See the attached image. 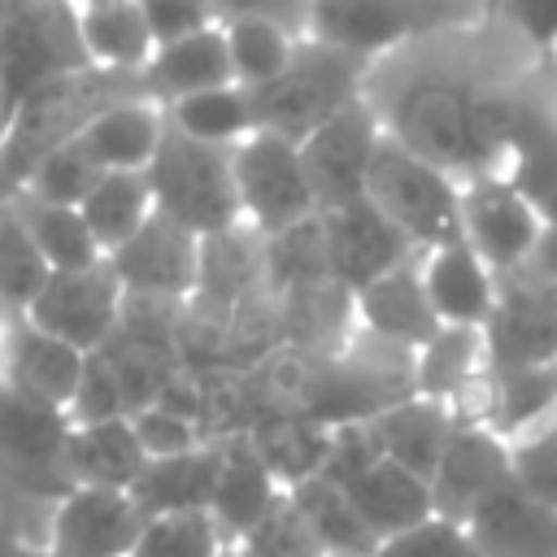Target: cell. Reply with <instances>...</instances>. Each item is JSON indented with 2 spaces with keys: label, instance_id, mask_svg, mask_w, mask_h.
Returning <instances> with one entry per match:
<instances>
[{
  "label": "cell",
  "instance_id": "1",
  "mask_svg": "<svg viewBox=\"0 0 557 557\" xmlns=\"http://www.w3.org/2000/svg\"><path fill=\"white\" fill-rule=\"evenodd\" d=\"M540 65L544 57L487 17L374 61L366 104L387 139L466 183L500 174L518 100Z\"/></svg>",
  "mask_w": 557,
  "mask_h": 557
},
{
  "label": "cell",
  "instance_id": "2",
  "mask_svg": "<svg viewBox=\"0 0 557 557\" xmlns=\"http://www.w3.org/2000/svg\"><path fill=\"white\" fill-rule=\"evenodd\" d=\"M479 22H487V0H309L305 35L374 65L418 39Z\"/></svg>",
  "mask_w": 557,
  "mask_h": 557
},
{
  "label": "cell",
  "instance_id": "3",
  "mask_svg": "<svg viewBox=\"0 0 557 557\" xmlns=\"http://www.w3.org/2000/svg\"><path fill=\"white\" fill-rule=\"evenodd\" d=\"M366 74H370V61L305 35L296 44L292 61L270 83L248 91L252 122H257V131L300 144L322 122H331L335 113L366 100Z\"/></svg>",
  "mask_w": 557,
  "mask_h": 557
},
{
  "label": "cell",
  "instance_id": "4",
  "mask_svg": "<svg viewBox=\"0 0 557 557\" xmlns=\"http://www.w3.org/2000/svg\"><path fill=\"white\" fill-rule=\"evenodd\" d=\"M165 117V113H161ZM144 183L152 196V209L196 239L226 235L244 226L235 174H231V148L200 144L170 122H161V139L152 148V161L144 165Z\"/></svg>",
  "mask_w": 557,
  "mask_h": 557
},
{
  "label": "cell",
  "instance_id": "5",
  "mask_svg": "<svg viewBox=\"0 0 557 557\" xmlns=\"http://www.w3.org/2000/svg\"><path fill=\"white\" fill-rule=\"evenodd\" d=\"M91 70L74 26V0H0V131L52 83Z\"/></svg>",
  "mask_w": 557,
  "mask_h": 557
},
{
  "label": "cell",
  "instance_id": "6",
  "mask_svg": "<svg viewBox=\"0 0 557 557\" xmlns=\"http://www.w3.org/2000/svg\"><path fill=\"white\" fill-rule=\"evenodd\" d=\"M366 200L409 239L413 252L461 239V183L387 135L370 157Z\"/></svg>",
  "mask_w": 557,
  "mask_h": 557
},
{
  "label": "cell",
  "instance_id": "7",
  "mask_svg": "<svg viewBox=\"0 0 557 557\" xmlns=\"http://www.w3.org/2000/svg\"><path fill=\"white\" fill-rule=\"evenodd\" d=\"M70 413L0 383V487L13 500H44L48 509L74 487L65 479Z\"/></svg>",
  "mask_w": 557,
  "mask_h": 557
},
{
  "label": "cell",
  "instance_id": "8",
  "mask_svg": "<svg viewBox=\"0 0 557 557\" xmlns=\"http://www.w3.org/2000/svg\"><path fill=\"white\" fill-rule=\"evenodd\" d=\"M231 174L239 196V218L252 235L270 239L283 235L318 213L300 152L292 139H278L270 131H252L231 148Z\"/></svg>",
  "mask_w": 557,
  "mask_h": 557
},
{
  "label": "cell",
  "instance_id": "9",
  "mask_svg": "<svg viewBox=\"0 0 557 557\" xmlns=\"http://www.w3.org/2000/svg\"><path fill=\"white\" fill-rule=\"evenodd\" d=\"M122 309H126L122 283L113 278L109 261H96L83 270H52L22 318L48 331L52 339L78 348L83 357H91L113 339Z\"/></svg>",
  "mask_w": 557,
  "mask_h": 557
},
{
  "label": "cell",
  "instance_id": "10",
  "mask_svg": "<svg viewBox=\"0 0 557 557\" xmlns=\"http://www.w3.org/2000/svg\"><path fill=\"white\" fill-rule=\"evenodd\" d=\"M104 261H109L113 278L122 283L126 300L183 305L196 296V283H200V239L191 231H183L178 222L161 218L157 209Z\"/></svg>",
  "mask_w": 557,
  "mask_h": 557
},
{
  "label": "cell",
  "instance_id": "11",
  "mask_svg": "<svg viewBox=\"0 0 557 557\" xmlns=\"http://www.w3.org/2000/svg\"><path fill=\"white\" fill-rule=\"evenodd\" d=\"M535 205L505 174H474L461 183V239L483 257V265L505 278L522 270L540 239Z\"/></svg>",
  "mask_w": 557,
  "mask_h": 557
},
{
  "label": "cell",
  "instance_id": "12",
  "mask_svg": "<svg viewBox=\"0 0 557 557\" xmlns=\"http://www.w3.org/2000/svg\"><path fill=\"white\" fill-rule=\"evenodd\" d=\"M487 370L557 366V283L513 270L496 283V309L483 326Z\"/></svg>",
  "mask_w": 557,
  "mask_h": 557
},
{
  "label": "cell",
  "instance_id": "13",
  "mask_svg": "<svg viewBox=\"0 0 557 557\" xmlns=\"http://www.w3.org/2000/svg\"><path fill=\"white\" fill-rule=\"evenodd\" d=\"M379 139H383V126H379L374 109L366 100H357L352 109L335 113L331 122H322L313 135H305L296 144L318 213L366 196V170H370Z\"/></svg>",
  "mask_w": 557,
  "mask_h": 557
},
{
  "label": "cell",
  "instance_id": "14",
  "mask_svg": "<svg viewBox=\"0 0 557 557\" xmlns=\"http://www.w3.org/2000/svg\"><path fill=\"white\" fill-rule=\"evenodd\" d=\"M318 231H322V248H326V278L348 300L366 283H374L387 270H396L409 257H418L409 248V239L366 196L352 200V205H339V209H322L318 213Z\"/></svg>",
  "mask_w": 557,
  "mask_h": 557
},
{
  "label": "cell",
  "instance_id": "15",
  "mask_svg": "<svg viewBox=\"0 0 557 557\" xmlns=\"http://www.w3.org/2000/svg\"><path fill=\"white\" fill-rule=\"evenodd\" d=\"M144 513L131 492L113 487H70L48 509V557H131Z\"/></svg>",
  "mask_w": 557,
  "mask_h": 557
},
{
  "label": "cell",
  "instance_id": "16",
  "mask_svg": "<svg viewBox=\"0 0 557 557\" xmlns=\"http://www.w3.org/2000/svg\"><path fill=\"white\" fill-rule=\"evenodd\" d=\"M509 479V444L500 435H492L483 422L474 418H457L444 457L426 483L431 492V513L444 522L466 527L470 513Z\"/></svg>",
  "mask_w": 557,
  "mask_h": 557
},
{
  "label": "cell",
  "instance_id": "17",
  "mask_svg": "<svg viewBox=\"0 0 557 557\" xmlns=\"http://www.w3.org/2000/svg\"><path fill=\"white\" fill-rule=\"evenodd\" d=\"M83 366H87V357L78 348L52 339L22 313L4 318V326H0V383L4 387L70 413V400L83 383Z\"/></svg>",
  "mask_w": 557,
  "mask_h": 557
},
{
  "label": "cell",
  "instance_id": "18",
  "mask_svg": "<svg viewBox=\"0 0 557 557\" xmlns=\"http://www.w3.org/2000/svg\"><path fill=\"white\" fill-rule=\"evenodd\" d=\"M348 309H352V322L366 339L387 344V348L409 352V357L440 331V322L431 313V300L422 292V278H418V257H409L405 265L366 283L348 300Z\"/></svg>",
  "mask_w": 557,
  "mask_h": 557
},
{
  "label": "cell",
  "instance_id": "19",
  "mask_svg": "<svg viewBox=\"0 0 557 557\" xmlns=\"http://www.w3.org/2000/svg\"><path fill=\"white\" fill-rule=\"evenodd\" d=\"M418 278L440 326H474V331L487 326L500 278L483 265V257L466 239L418 252Z\"/></svg>",
  "mask_w": 557,
  "mask_h": 557
},
{
  "label": "cell",
  "instance_id": "20",
  "mask_svg": "<svg viewBox=\"0 0 557 557\" xmlns=\"http://www.w3.org/2000/svg\"><path fill=\"white\" fill-rule=\"evenodd\" d=\"M500 174L535 205L557 183V83L548 65H540L518 100L509 144L500 157Z\"/></svg>",
  "mask_w": 557,
  "mask_h": 557
},
{
  "label": "cell",
  "instance_id": "21",
  "mask_svg": "<svg viewBox=\"0 0 557 557\" xmlns=\"http://www.w3.org/2000/svg\"><path fill=\"white\" fill-rule=\"evenodd\" d=\"M413 396L448 405L457 418H470L487 379V348L483 331L474 326H440L413 357H409Z\"/></svg>",
  "mask_w": 557,
  "mask_h": 557
},
{
  "label": "cell",
  "instance_id": "22",
  "mask_svg": "<svg viewBox=\"0 0 557 557\" xmlns=\"http://www.w3.org/2000/svg\"><path fill=\"white\" fill-rule=\"evenodd\" d=\"M466 531L487 557H557V509L527 496L513 479L470 513Z\"/></svg>",
  "mask_w": 557,
  "mask_h": 557
},
{
  "label": "cell",
  "instance_id": "23",
  "mask_svg": "<svg viewBox=\"0 0 557 557\" xmlns=\"http://www.w3.org/2000/svg\"><path fill=\"white\" fill-rule=\"evenodd\" d=\"M139 83H144V96L157 100V104H174L183 96L235 83L231 78V57H226L222 22H213L205 30H191L183 39L157 44L148 65L139 70Z\"/></svg>",
  "mask_w": 557,
  "mask_h": 557
},
{
  "label": "cell",
  "instance_id": "24",
  "mask_svg": "<svg viewBox=\"0 0 557 557\" xmlns=\"http://www.w3.org/2000/svg\"><path fill=\"white\" fill-rule=\"evenodd\" d=\"M283 496H287V487L270 474V466L261 461V453L248 440L222 444V470H218V487L209 500V518H213L218 535L226 540V548H235Z\"/></svg>",
  "mask_w": 557,
  "mask_h": 557
},
{
  "label": "cell",
  "instance_id": "25",
  "mask_svg": "<svg viewBox=\"0 0 557 557\" xmlns=\"http://www.w3.org/2000/svg\"><path fill=\"white\" fill-rule=\"evenodd\" d=\"M161 104L148 96H126L104 104L96 117L83 122L74 135V148L100 170H144L152 161V148L161 139Z\"/></svg>",
  "mask_w": 557,
  "mask_h": 557
},
{
  "label": "cell",
  "instance_id": "26",
  "mask_svg": "<svg viewBox=\"0 0 557 557\" xmlns=\"http://www.w3.org/2000/svg\"><path fill=\"white\" fill-rule=\"evenodd\" d=\"M505 444L557 418V366H513L487 370L479 405L470 413Z\"/></svg>",
  "mask_w": 557,
  "mask_h": 557
},
{
  "label": "cell",
  "instance_id": "27",
  "mask_svg": "<svg viewBox=\"0 0 557 557\" xmlns=\"http://www.w3.org/2000/svg\"><path fill=\"white\" fill-rule=\"evenodd\" d=\"M453 426H457V413L440 400H426V396H405L392 409L370 418L379 453L387 461H396L400 470H409L413 479H422V483H431Z\"/></svg>",
  "mask_w": 557,
  "mask_h": 557
},
{
  "label": "cell",
  "instance_id": "28",
  "mask_svg": "<svg viewBox=\"0 0 557 557\" xmlns=\"http://www.w3.org/2000/svg\"><path fill=\"white\" fill-rule=\"evenodd\" d=\"M352 505V513L366 522V531L383 544L396 540L405 531H413L418 522L431 518V492L422 479H413L409 470H400L396 461L379 457L370 470H361L352 483L339 487Z\"/></svg>",
  "mask_w": 557,
  "mask_h": 557
},
{
  "label": "cell",
  "instance_id": "29",
  "mask_svg": "<svg viewBox=\"0 0 557 557\" xmlns=\"http://www.w3.org/2000/svg\"><path fill=\"white\" fill-rule=\"evenodd\" d=\"M218 470H222V444H200L191 453L148 461L144 474L131 483V500L139 505L144 518L200 513V509L209 513V500H213V487H218Z\"/></svg>",
  "mask_w": 557,
  "mask_h": 557
},
{
  "label": "cell",
  "instance_id": "30",
  "mask_svg": "<svg viewBox=\"0 0 557 557\" xmlns=\"http://www.w3.org/2000/svg\"><path fill=\"white\" fill-rule=\"evenodd\" d=\"M148 457L131 431V418L109 422H83L70 426L65 440V479L74 487H113L131 492V483L144 474Z\"/></svg>",
  "mask_w": 557,
  "mask_h": 557
},
{
  "label": "cell",
  "instance_id": "31",
  "mask_svg": "<svg viewBox=\"0 0 557 557\" xmlns=\"http://www.w3.org/2000/svg\"><path fill=\"white\" fill-rule=\"evenodd\" d=\"M74 26L91 70L139 74L152 57V35L135 0H74Z\"/></svg>",
  "mask_w": 557,
  "mask_h": 557
},
{
  "label": "cell",
  "instance_id": "32",
  "mask_svg": "<svg viewBox=\"0 0 557 557\" xmlns=\"http://www.w3.org/2000/svg\"><path fill=\"white\" fill-rule=\"evenodd\" d=\"M78 218H83V226L91 231V239H96V248L104 257L113 248H122L152 218V196H148L144 170H109V174H96V183L78 200Z\"/></svg>",
  "mask_w": 557,
  "mask_h": 557
},
{
  "label": "cell",
  "instance_id": "33",
  "mask_svg": "<svg viewBox=\"0 0 557 557\" xmlns=\"http://www.w3.org/2000/svg\"><path fill=\"white\" fill-rule=\"evenodd\" d=\"M287 500L305 518V527L318 544V557H374L379 540L366 531V522L352 513L348 496L335 483L313 474V479L287 487Z\"/></svg>",
  "mask_w": 557,
  "mask_h": 557
},
{
  "label": "cell",
  "instance_id": "34",
  "mask_svg": "<svg viewBox=\"0 0 557 557\" xmlns=\"http://www.w3.org/2000/svg\"><path fill=\"white\" fill-rule=\"evenodd\" d=\"M9 200H13V209H17L22 226H26V235L35 239L39 257L48 261V270H83V265L104 261V252L96 248V239H91V231L83 226L78 209L52 205V200H39V196H26V191H17V196H9Z\"/></svg>",
  "mask_w": 557,
  "mask_h": 557
},
{
  "label": "cell",
  "instance_id": "35",
  "mask_svg": "<svg viewBox=\"0 0 557 557\" xmlns=\"http://www.w3.org/2000/svg\"><path fill=\"white\" fill-rule=\"evenodd\" d=\"M165 122L200 144H218V148H235L239 139H248L257 131L252 122V100L244 87L226 83V87H209L196 96H183L174 104H161Z\"/></svg>",
  "mask_w": 557,
  "mask_h": 557
},
{
  "label": "cell",
  "instance_id": "36",
  "mask_svg": "<svg viewBox=\"0 0 557 557\" xmlns=\"http://www.w3.org/2000/svg\"><path fill=\"white\" fill-rule=\"evenodd\" d=\"M222 35H226V57H231V78L244 91L270 83L292 61L296 44L305 39L270 17H231L222 22Z\"/></svg>",
  "mask_w": 557,
  "mask_h": 557
},
{
  "label": "cell",
  "instance_id": "37",
  "mask_svg": "<svg viewBox=\"0 0 557 557\" xmlns=\"http://www.w3.org/2000/svg\"><path fill=\"white\" fill-rule=\"evenodd\" d=\"M48 261L39 257L35 239L26 235L13 200H0V313H26L39 287L48 283Z\"/></svg>",
  "mask_w": 557,
  "mask_h": 557
},
{
  "label": "cell",
  "instance_id": "38",
  "mask_svg": "<svg viewBox=\"0 0 557 557\" xmlns=\"http://www.w3.org/2000/svg\"><path fill=\"white\" fill-rule=\"evenodd\" d=\"M222 553H226V540L218 535L205 509L148 518L131 548V557H222Z\"/></svg>",
  "mask_w": 557,
  "mask_h": 557
},
{
  "label": "cell",
  "instance_id": "39",
  "mask_svg": "<svg viewBox=\"0 0 557 557\" xmlns=\"http://www.w3.org/2000/svg\"><path fill=\"white\" fill-rule=\"evenodd\" d=\"M509 479L540 505L557 509V418L509 440Z\"/></svg>",
  "mask_w": 557,
  "mask_h": 557
},
{
  "label": "cell",
  "instance_id": "40",
  "mask_svg": "<svg viewBox=\"0 0 557 557\" xmlns=\"http://www.w3.org/2000/svg\"><path fill=\"white\" fill-rule=\"evenodd\" d=\"M96 165L74 148V139L70 144H61V148H52L48 157H39L35 161V170L26 174V183H22V191L26 196H39V200H52V205H70V209H78V200L87 196V187L96 183ZM17 196V191H13Z\"/></svg>",
  "mask_w": 557,
  "mask_h": 557
},
{
  "label": "cell",
  "instance_id": "41",
  "mask_svg": "<svg viewBox=\"0 0 557 557\" xmlns=\"http://www.w3.org/2000/svg\"><path fill=\"white\" fill-rule=\"evenodd\" d=\"M235 557H318V544L305 527V518L296 513V505L283 496L239 544Z\"/></svg>",
  "mask_w": 557,
  "mask_h": 557
},
{
  "label": "cell",
  "instance_id": "42",
  "mask_svg": "<svg viewBox=\"0 0 557 557\" xmlns=\"http://www.w3.org/2000/svg\"><path fill=\"white\" fill-rule=\"evenodd\" d=\"M131 431H135V440H139V448H144L148 461L178 457V453H191V448L205 444L196 418L174 413V409H165V405H144V409H135V413H131Z\"/></svg>",
  "mask_w": 557,
  "mask_h": 557
},
{
  "label": "cell",
  "instance_id": "43",
  "mask_svg": "<svg viewBox=\"0 0 557 557\" xmlns=\"http://www.w3.org/2000/svg\"><path fill=\"white\" fill-rule=\"evenodd\" d=\"M374 557H487V553L470 540L466 527L444 522V518L431 513V518L418 522L413 531H405V535H396V540H383V544L374 548Z\"/></svg>",
  "mask_w": 557,
  "mask_h": 557
},
{
  "label": "cell",
  "instance_id": "44",
  "mask_svg": "<svg viewBox=\"0 0 557 557\" xmlns=\"http://www.w3.org/2000/svg\"><path fill=\"white\" fill-rule=\"evenodd\" d=\"M487 17L500 22L535 57L557 52V0H487Z\"/></svg>",
  "mask_w": 557,
  "mask_h": 557
},
{
  "label": "cell",
  "instance_id": "45",
  "mask_svg": "<svg viewBox=\"0 0 557 557\" xmlns=\"http://www.w3.org/2000/svg\"><path fill=\"white\" fill-rule=\"evenodd\" d=\"M135 9L144 13V26L152 35V48L157 44H170V39H183V35L205 30V26L218 22L209 0H135Z\"/></svg>",
  "mask_w": 557,
  "mask_h": 557
},
{
  "label": "cell",
  "instance_id": "46",
  "mask_svg": "<svg viewBox=\"0 0 557 557\" xmlns=\"http://www.w3.org/2000/svg\"><path fill=\"white\" fill-rule=\"evenodd\" d=\"M522 270L535 274V278H544V283H557V226H544L540 231L535 252H531V261Z\"/></svg>",
  "mask_w": 557,
  "mask_h": 557
},
{
  "label": "cell",
  "instance_id": "47",
  "mask_svg": "<svg viewBox=\"0 0 557 557\" xmlns=\"http://www.w3.org/2000/svg\"><path fill=\"white\" fill-rule=\"evenodd\" d=\"M0 557H48V553L35 548V544H26V540H17L9 527H0Z\"/></svg>",
  "mask_w": 557,
  "mask_h": 557
},
{
  "label": "cell",
  "instance_id": "48",
  "mask_svg": "<svg viewBox=\"0 0 557 557\" xmlns=\"http://www.w3.org/2000/svg\"><path fill=\"white\" fill-rule=\"evenodd\" d=\"M535 213H540V226H557V183L535 200Z\"/></svg>",
  "mask_w": 557,
  "mask_h": 557
},
{
  "label": "cell",
  "instance_id": "49",
  "mask_svg": "<svg viewBox=\"0 0 557 557\" xmlns=\"http://www.w3.org/2000/svg\"><path fill=\"white\" fill-rule=\"evenodd\" d=\"M544 65H548V74H553V83H557V52H553V57H548Z\"/></svg>",
  "mask_w": 557,
  "mask_h": 557
},
{
  "label": "cell",
  "instance_id": "50",
  "mask_svg": "<svg viewBox=\"0 0 557 557\" xmlns=\"http://www.w3.org/2000/svg\"><path fill=\"white\" fill-rule=\"evenodd\" d=\"M222 557H235V548H226V553H222Z\"/></svg>",
  "mask_w": 557,
  "mask_h": 557
},
{
  "label": "cell",
  "instance_id": "51",
  "mask_svg": "<svg viewBox=\"0 0 557 557\" xmlns=\"http://www.w3.org/2000/svg\"><path fill=\"white\" fill-rule=\"evenodd\" d=\"M0 326H4V313H0Z\"/></svg>",
  "mask_w": 557,
  "mask_h": 557
}]
</instances>
